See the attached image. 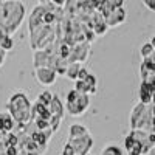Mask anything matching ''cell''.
Instances as JSON below:
<instances>
[{
  "label": "cell",
  "mask_w": 155,
  "mask_h": 155,
  "mask_svg": "<svg viewBox=\"0 0 155 155\" xmlns=\"http://www.w3.org/2000/svg\"><path fill=\"white\" fill-rule=\"evenodd\" d=\"M6 110L12 115L16 123L30 124L33 123V104L23 92H16L8 99Z\"/></svg>",
  "instance_id": "1"
},
{
  "label": "cell",
  "mask_w": 155,
  "mask_h": 155,
  "mask_svg": "<svg viewBox=\"0 0 155 155\" xmlns=\"http://www.w3.org/2000/svg\"><path fill=\"white\" fill-rule=\"evenodd\" d=\"M23 14H25V9L20 2H5L3 3V17L0 23L3 25L8 36L19 28V25L23 20Z\"/></svg>",
  "instance_id": "2"
},
{
  "label": "cell",
  "mask_w": 155,
  "mask_h": 155,
  "mask_svg": "<svg viewBox=\"0 0 155 155\" xmlns=\"http://www.w3.org/2000/svg\"><path fill=\"white\" fill-rule=\"evenodd\" d=\"M65 102V110L70 116H82L90 107V95L81 93L76 88H73L67 92Z\"/></svg>",
  "instance_id": "3"
},
{
  "label": "cell",
  "mask_w": 155,
  "mask_h": 155,
  "mask_svg": "<svg viewBox=\"0 0 155 155\" xmlns=\"http://www.w3.org/2000/svg\"><path fill=\"white\" fill-rule=\"evenodd\" d=\"M68 143L74 147L78 155H90L88 152L93 147V137L92 135H84V137H78V138H68Z\"/></svg>",
  "instance_id": "4"
},
{
  "label": "cell",
  "mask_w": 155,
  "mask_h": 155,
  "mask_svg": "<svg viewBox=\"0 0 155 155\" xmlns=\"http://www.w3.org/2000/svg\"><path fill=\"white\" fill-rule=\"evenodd\" d=\"M34 78L42 87H50V85H53L56 82L58 73L53 68H50V67H44V68L34 70Z\"/></svg>",
  "instance_id": "5"
},
{
  "label": "cell",
  "mask_w": 155,
  "mask_h": 155,
  "mask_svg": "<svg viewBox=\"0 0 155 155\" xmlns=\"http://www.w3.org/2000/svg\"><path fill=\"white\" fill-rule=\"evenodd\" d=\"M50 58H51V48L48 47L47 50H37L33 54V67L34 70L44 68L50 65Z\"/></svg>",
  "instance_id": "6"
},
{
  "label": "cell",
  "mask_w": 155,
  "mask_h": 155,
  "mask_svg": "<svg viewBox=\"0 0 155 155\" xmlns=\"http://www.w3.org/2000/svg\"><path fill=\"white\" fill-rule=\"evenodd\" d=\"M16 127V120L8 110L0 112V134H11Z\"/></svg>",
  "instance_id": "7"
},
{
  "label": "cell",
  "mask_w": 155,
  "mask_h": 155,
  "mask_svg": "<svg viewBox=\"0 0 155 155\" xmlns=\"http://www.w3.org/2000/svg\"><path fill=\"white\" fill-rule=\"evenodd\" d=\"M155 93V90L147 84V82H141L140 85V92H138V96H140V102H143L146 106H150L152 104V96Z\"/></svg>",
  "instance_id": "8"
},
{
  "label": "cell",
  "mask_w": 155,
  "mask_h": 155,
  "mask_svg": "<svg viewBox=\"0 0 155 155\" xmlns=\"http://www.w3.org/2000/svg\"><path fill=\"white\" fill-rule=\"evenodd\" d=\"M51 112H50V109H48V106H45V104H42V102H39V101H36L34 104H33V121L36 120V118H44V120H51Z\"/></svg>",
  "instance_id": "9"
},
{
  "label": "cell",
  "mask_w": 155,
  "mask_h": 155,
  "mask_svg": "<svg viewBox=\"0 0 155 155\" xmlns=\"http://www.w3.org/2000/svg\"><path fill=\"white\" fill-rule=\"evenodd\" d=\"M50 112L53 116H58V118H64V112H65V106L62 104V101L58 95H54L53 101L50 102V106H48Z\"/></svg>",
  "instance_id": "10"
},
{
  "label": "cell",
  "mask_w": 155,
  "mask_h": 155,
  "mask_svg": "<svg viewBox=\"0 0 155 155\" xmlns=\"http://www.w3.org/2000/svg\"><path fill=\"white\" fill-rule=\"evenodd\" d=\"M88 129L82 124H71L70 130H68V138H78V137H84L88 135Z\"/></svg>",
  "instance_id": "11"
},
{
  "label": "cell",
  "mask_w": 155,
  "mask_h": 155,
  "mask_svg": "<svg viewBox=\"0 0 155 155\" xmlns=\"http://www.w3.org/2000/svg\"><path fill=\"white\" fill-rule=\"evenodd\" d=\"M81 64L79 62H74V64H70L68 68H67V73H65V78L70 81H78V78H79V71H81Z\"/></svg>",
  "instance_id": "12"
},
{
  "label": "cell",
  "mask_w": 155,
  "mask_h": 155,
  "mask_svg": "<svg viewBox=\"0 0 155 155\" xmlns=\"http://www.w3.org/2000/svg\"><path fill=\"white\" fill-rule=\"evenodd\" d=\"M101 155H123V150L115 144H109L106 147H102Z\"/></svg>",
  "instance_id": "13"
},
{
  "label": "cell",
  "mask_w": 155,
  "mask_h": 155,
  "mask_svg": "<svg viewBox=\"0 0 155 155\" xmlns=\"http://www.w3.org/2000/svg\"><path fill=\"white\" fill-rule=\"evenodd\" d=\"M53 98H54V95H51L48 90H44L42 93L37 95V99H36V101L42 102V104H45V106H50V102L53 101Z\"/></svg>",
  "instance_id": "14"
},
{
  "label": "cell",
  "mask_w": 155,
  "mask_h": 155,
  "mask_svg": "<svg viewBox=\"0 0 155 155\" xmlns=\"http://www.w3.org/2000/svg\"><path fill=\"white\" fill-rule=\"evenodd\" d=\"M153 53H155V48L152 47L150 42L144 44L143 47H141V58H143V59H149L150 56H153Z\"/></svg>",
  "instance_id": "15"
},
{
  "label": "cell",
  "mask_w": 155,
  "mask_h": 155,
  "mask_svg": "<svg viewBox=\"0 0 155 155\" xmlns=\"http://www.w3.org/2000/svg\"><path fill=\"white\" fill-rule=\"evenodd\" d=\"M33 123H34V126H36L37 130H47V129H51L50 121H48V120H44V118H36Z\"/></svg>",
  "instance_id": "16"
},
{
  "label": "cell",
  "mask_w": 155,
  "mask_h": 155,
  "mask_svg": "<svg viewBox=\"0 0 155 155\" xmlns=\"http://www.w3.org/2000/svg\"><path fill=\"white\" fill-rule=\"evenodd\" d=\"M135 143H137V140L129 134L126 138H124V149H126V152H130L132 150V147L135 146Z\"/></svg>",
  "instance_id": "17"
},
{
  "label": "cell",
  "mask_w": 155,
  "mask_h": 155,
  "mask_svg": "<svg viewBox=\"0 0 155 155\" xmlns=\"http://www.w3.org/2000/svg\"><path fill=\"white\" fill-rule=\"evenodd\" d=\"M0 47H2L5 51H9V50H12V47H14V42H12V39L9 36H5L2 39V42H0Z\"/></svg>",
  "instance_id": "18"
},
{
  "label": "cell",
  "mask_w": 155,
  "mask_h": 155,
  "mask_svg": "<svg viewBox=\"0 0 155 155\" xmlns=\"http://www.w3.org/2000/svg\"><path fill=\"white\" fill-rule=\"evenodd\" d=\"M62 120L64 118H58V116H51V120H50V126L51 129H53V132L56 134L59 129H61V124H62Z\"/></svg>",
  "instance_id": "19"
},
{
  "label": "cell",
  "mask_w": 155,
  "mask_h": 155,
  "mask_svg": "<svg viewBox=\"0 0 155 155\" xmlns=\"http://www.w3.org/2000/svg\"><path fill=\"white\" fill-rule=\"evenodd\" d=\"M74 88L78 90V92H81V93H87V95H88V85H87V82H85V81H79V79H78V81H76V84H74Z\"/></svg>",
  "instance_id": "20"
},
{
  "label": "cell",
  "mask_w": 155,
  "mask_h": 155,
  "mask_svg": "<svg viewBox=\"0 0 155 155\" xmlns=\"http://www.w3.org/2000/svg\"><path fill=\"white\" fill-rule=\"evenodd\" d=\"M61 155H78V153H76L74 147H73V146L68 143V141H67V143L64 144V147H62V152H61Z\"/></svg>",
  "instance_id": "21"
},
{
  "label": "cell",
  "mask_w": 155,
  "mask_h": 155,
  "mask_svg": "<svg viewBox=\"0 0 155 155\" xmlns=\"http://www.w3.org/2000/svg\"><path fill=\"white\" fill-rule=\"evenodd\" d=\"M127 153H129V155H143V144H141L140 141H137L135 146L132 147V150L127 152Z\"/></svg>",
  "instance_id": "22"
},
{
  "label": "cell",
  "mask_w": 155,
  "mask_h": 155,
  "mask_svg": "<svg viewBox=\"0 0 155 155\" xmlns=\"http://www.w3.org/2000/svg\"><path fill=\"white\" fill-rule=\"evenodd\" d=\"M85 82H87V85H88V90H90L92 87H96V82H98V79H96V76H95V74H92V73H90V74L87 76Z\"/></svg>",
  "instance_id": "23"
},
{
  "label": "cell",
  "mask_w": 155,
  "mask_h": 155,
  "mask_svg": "<svg viewBox=\"0 0 155 155\" xmlns=\"http://www.w3.org/2000/svg\"><path fill=\"white\" fill-rule=\"evenodd\" d=\"M6 155H20V147L19 146H8Z\"/></svg>",
  "instance_id": "24"
},
{
  "label": "cell",
  "mask_w": 155,
  "mask_h": 155,
  "mask_svg": "<svg viewBox=\"0 0 155 155\" xmlns=\"http://www.w3.org/2000/svg\"><path fill=\"white\" fill-rule=\"evenodd\" d=\"M88 74H90V73H88V70L82 67V68H81V71H79V78H78V79H79V81H85Z\"/></svg>",
  "instance_id": "25"
},
{
  "label": "cell",
  "mask_w": 155,
  "mask_h": 155,
  "mask_svg": "<svg viewBox=\"0 0 155 155\" xmlns=\"http://www.w3.org/2000/svg\"><path fill=\"white\" fill-rule=\"evenodd\" d=\"M5 58H6V51L0 47V67L3 65V62H5Z\"/></svg>",
  "instance_id": "26"
},
{
  "label": "cell",
  "mask_w": 155,
  "mask_h": 155,
  "mask_svg": "<svg viewBox=\"0 0 155 155\" xmlns=\"http://www.w3.org/2000/svg\"><path fill=\"white\" fill-rule=\"evenodd\" d=\"M144 3H146V6H147L149 9L155 11V0H144Z\"/></svg>",
  "instance_id": "27"
},
{
  "label": "cell",
  "mask_w": 155,
  "mask_h": 155,
  "mask_svg": "<svg viewBox=\"0 0 155 155\" xmlns=\"http://www.w3.org/2000/svg\"><path fill=\"white\" fill-rule=\"evenodd\" d=\"M152 132H155V115H153V120H152Z\"/></svg>",
  "instance_id": "28"
},
{
  "label": "cell",
  "mask_w": 155,
  "mask_h": 155,
  "mask_svg": "<svg viewBox=\"0 0 155 155\" xmlns=\"http://www.w3.org/2000/svg\"><path fill=\"white\" fill-rule=\"evenodd\" d=\"M54 2H56V5H62L64 2H65V0H54Z\"/></svg>",
  "instance_id": "29"
},
{
  "label": "cell",
  "mask_w": 155,
  "mask_h": 155,
  "mask_svg": "<svg viewBox=\"0 0 155 155\" xmlns=\"http://www.w3.org/2000/svg\"><path fill=\"white\" fill-rule=\"evenodd\" d=\"M150 44H152V47H153V48H155V36H153V37H152V41H150Z\"/></svg>",
  "instance_id": "30"
},
{
  "label": "cell",
  "mask_w": 155,
  "mask_h": 155,
  "mask_svg": "<svg viewBox=\"0 0 155 155\" xmlns=\"http://www.w3.org/2000/svg\"><path fill=\"white\" fill-rule=\"evenodd\" d=\"M152 106H155V93H153V96H152Z\"/></svg>",
  "instance_id": "31"
},
{
  "label": "cell",
  "mask_w": 155,
  "mask_h": 155,
  "mask_svg": "<svg viewBox=\"0 0 155 155\" xmlns=\"http://www.w3.org/2000/svg\"><path fill=\"white\" fill-rule=\"evenodd\" d=\"M3 135H5V134H0V141H2V138H3Z\"/></svg>",
  "instance_id": "32"
},
{
  "label": "cell",
  "mask_w": 155,
  "mask_h": 155,
  "mask_svg": "<svg viewBox=\"0 0 155 155\" xmlns=\"http://www.w3.org/2000/svg\"><path fill=\"white\" fill-rule=\"evenodd\" d=\"M20 155H27V153H23V152H20Z\"/></svg>",
  "instance_id": "33"
}]
</instances>
